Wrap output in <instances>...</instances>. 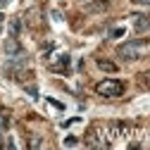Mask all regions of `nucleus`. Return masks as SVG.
Returning <instances> with one entry per match:
<instances>
[{
	"label": "nucleus",
	"instance_id": "obj_6",
	"mask_svg": "<svg viewBox=\"0 0 150 150\" xmlns=\"http://www.w3.org/2000/svg\"><path fill=\"white\" fill-rule=\"evenodd\" d=\"M107 7H110V0H96V3L83 5V12H88V14H93V12H105Z\"/></svg>",
	"mask_w": 150,
	"mask_h": 150
},
{
	"label": "nucleus",
	"instance_id": "obj_12",
	"mask_svg": "<svg viewBox=\"0 0 150 150\" xmlns=\"http://www.w3.org/2000/svg\"><path fill=\"white\" fill-rule=\"evenodd\" d=\"M41 145H43V141H41V138H33V141L29 143V148H41Z\"/></svg>",
	"mask_w": 150,
	"mask_h": 150
},
{
	"label": "nucleus",
	"instance_id": "obj_9",
	"mask_svg": "<svg viewBox=\"0 0 150 150\" xmlns=\"http://www.w3.org/2000/svg\"><path fill=\"white\" fill-rule=\"evenodd\" d=\"M138 86H141V88H150V71L138 74Z\"/></svg>",
	"mask_w": 150,
	"mask_h": 150
},
{
	"label": "nucleus",
	"instance_id": "obj_2",
	"mask_svg": "<svg viewBox=\"0 0 150 150\" xmlns=\"http://www.w3.org/2000/svg\"><path fill=\"white\" fill-rule=\"evenodd\" d=\"M96 93L103 98H119L124 93V83L117 81V79H105V81L96 83Z\"/></svg>",
	"mask_w": 150,
	"mask_h": 150
},
{
	"label": "nucleus",
	"instance_id": "obj_14",
	"mask_svg": "<svg viewBox=\"0 0 150 150\" xmlns=\"http://www.w3.org/2000/svg\"><path fill=\"white\" fill-rule=\"evenodd\" d=\"M5 5H7V0H0V10H3Z\"/></svg>",
	"mask_w": 150,
	"mask_h": 150
},
{
	"label": "nucleus",
	"instance_id": "obj_11",
	"mask_svg": "<svg viewBox=\"0 0 150 150\" xmlns=\"http://www.w3.org/2000/svg\"><path fill=\"white\" fill-rule=\"evenodd\" d=\"M76 143H79V141L74 138V136H67V138H64V145H67V148H71V145H76Z\"/></svg>",
	"mask_w": 150,
	"mask_h": 150
},
{
	"label": "nucleus",
	"instance_id": "obj_5",
	"mask_svg": "<svg viewBox=\"0 0 150 150\" xmlns=\"http://www.w3.org/2000/svg\"><path fill=\"white\" fill-rule=\"evenodd\" d=\"M5 52H7V57L22 52V45H19V41H17V36H12V33L7 36V41H5Z\"/></svg>",
	"mask_w": 150,
	"mask_h": 150
},
{
	"label": "nucleus",
	"instance_id": "obj_7",
	"mask_svg": "<svg viewBox=\"0 0 150 150\" xmlns=\"http://www.w3.org/2000/svg\"><path fill=\"white\" fill-rule=\"evenodd\" d=\"M7 115H5V112H0V145H3L5 148V143H3V138H5V134H7Z\"/></svg>",
	"mask_w": 150,
	"mask_h": 150
},
{
	"label": "nucleus",
	"instance_id": "obj_10",
	"mask_svg": "<svg viewBox=\"0 0 150 150\" xmlns=\"http://www.w3.org/2000/svg\"><path fill=\"white\" fill-rule=\"evenodd\" d=\"M10 33H12V36H19V19H12V24H10Z\"/></svg>",
	"mask_w": 150,
	"mask_h": 150
},
{
	"label": "nucleus",
	"instance_id": "obj_4",
	"mask_svg": "<svg viewBox=\"0 0 150 150\" xmlns=\"http://www.w3.org/2000/svg\"><path fill=\"white\" fill-rule=\"evenodd\" d=\"M131 19H134V29L138 33L150 31V12H134V14H131Z\"/></svg>",
	"mask_w": 150,
	"mask_h": 150
},
{
	"label": "nucleus",
	"instance_id": "obj_3",
	"mask_svg": "<svg viewBox=\"0 0 150 150\" xmlns=\"http://www.w3.org/2000/svg\"><path fill=\"white\" fill-rule=\"evenodd\" d=\"M86 145H88V148H107V145H110L107 136L98 134V124L88 129V134H86Z\"/></svg>",
	"mask_w": 150,
	"mask_h": 150
},
{
	"label": "nucleus",
	"instance_id": "obj_1",
	"mask_svg": "<svg viewBox=\"0 0 150 150\" xmlns=\"http://www.w3.org/2000/svg\"><path fill=\"white\" fill-rule=\"evenodd\" d=\"M145 48H148V41H143V38L126 41V43H122L117 48V57L124 60V62H134V60H138L141 55L145 52Z\"/></svg>",
	"mask_w": 150,
	"mask_h": 150
},
{
	"label": "nucleus",
	"instance_id": "obj_8",
	"mask_svg": "<svg viewBox=\"0 0 150 150\" xmlns=\"http://www.w3.org/2000/svg\"><path fill=\"white\" fill-rule=\"evenodd\" d=\"M96 64H98L103 71H117V64H115V62H110V60H103V57H98V60H96Z\"/></svg>",
	"mask_w": 150,
	"mask_h": 150
},
{
	"label": "nucleus",
	"instance_id": "obj_13",
	"mask_svg": "<svg viewBox=\"0 0 150 150\" xmlns=\"http://www.w3.org/2000/svg\"><path fill=\"white\" fill-rule=\"evenodd\" d=\"M134 3H138V5H150V0H134Z\"/></svg>",
	"mask_w": 150,
	"mask_h": 150
}]
</instances>
